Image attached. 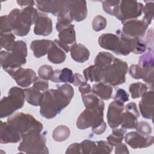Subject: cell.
<instances>
[{
	"label": "cell",
	"mask_w": 154,
	"mask_h": 154,
	"mask_svg": "<svg viewBox=\"0 0 154 154\" xmlns=\"http://www.w3.org/2000/svg\"><path fill=\"white\" fill-rule=\"evenodd\" d=\"M81 97L85 108H92L105 106L103 100L92 91L85 94H81Z\"/></svg>",
	"instance_id": "4dcf8cb0"
},
{
	"label": "cell",
	"mask_w": 154,
	"mask_h": 154,
	"mask_svg": "<svg viewBox=\"0 0 154 154\" xmlns=\"http://www.w3.org/2000/svg\"><path fill=\"white\" fill-rule=\"evenodd\" d=\"M126 111L123 112L121 127L127 129H135L138 123L137 119L140 117V113L137 105L134 102L128 103L125 107Z\"/></svg>",
	"instance_id": "ffe728a7"
},
{
	"label": "cell",
	"mask_w": 154,
	"mask_h": 154,
	"mask_svg": "<svg viewBox=\"0 0 154 154\" xmlns=\"http://www.w3.org/2000/svg\"><path fill=\"white\" fill-rule=\"evenodd\" d=\"M122 28V32L132 38L141 39L146 34L148 25L142 20L131 19L125 22Z\"/></svg>",
	"instance_id": "4fadbf2b"
},
{
	"label": "cell",
	"mask_w": 154,
	"mask_h": 154,
	"mask_svg": "<svg viewBox=\"0 0 154 154\" xmlns=\"http://www.w3.org/2000/svg\"><path fill=\"white\" fill-rule=\"evenodd\" d=\"M91 91L101 99L108 100L112 97V87L108 83L99 82L93 85Z\"/></svg>",
	"instance_id": "4316f807"
},
{
	"label": "cell",
	"mask_w": 154,
	"mask_h": 154,
	"mask_svg": "<svg viewBox=\"0 0 154 154\" xmlns=\"http://www.w3.org/2000/svg\"><path fill=\"white\" fill-rule=\"evenodd\" d=\"M116 34L120 38L122 47L126 55H129L131 52L135 54H141L146 52L147 46L143 40L130 37L124 34L119 29L116 31Z\"/></svg>",
	"instance_id": "8fae6325"
},
{
	"label": "cell",
	"mask_w": 154,
	"mask_h": 154,
	"mask_svg": "<svg viewBox=\"0 0 154 154\" xmlns=\"http://www.w3.org/2000/svg\"><path fill=\"white\" fill-rule=\"evenodd\" d=\"M73 77H74V80H73V84L75 86H79L82 84H83L85 82H87L85 80V78L80 73H76L73 74Z\"/></svg>",
	"instance_id": "f907efd6"
},
{
	"label": "cell",
	"mask_w": 154,
	"mask_h": 154,
	"mask_svg": "<svg viewBox=\"0 0 154 154\" xmlns=\"http://www.w3.org/2000/svg\"><path fill=\"white\" fill-rule=\"evenodd\" d=\"M7 122L11 125L21 135L34 128L43 127L42 123L31 114L22 112L9 117Z\"/></svg>",
	"instance_id": "9c48e42d"
},
{
	"label": "cell",
	"mask_w": 154,
	"mask_h": 154,
	"mask_svg": "<svg viewBox=\"0 0 154 154\" xmlns=\"http://www.w3.org/2000/svg\"><path fill=\"white\" fill-rule=\"evenodd\" d=\"M58 42V40H54V43L48 52V60L54 64L63 63L66 58V54Z\"/></svg>",
	"instance_id": "d4e9b609"
},
{
	"label": "cell",
	"mask_w": 154,
	"mask_h": 154,
	"mask_svg": "<svg viewBox=\"0 0 154 154\" xmlns=\"http://www.w3.org/2000/svg\"><path fill=\"white\" fill-rule=\"evenodd\" d=\"M104 108L105 106L85 108L77 119V128L79 129H85L91 127L94 134H103L106 129V124L103 120Z\"/></svg>",
	"instance_id": "3957f363"
},
{
	"label": "cell",
	"mask_w": 154,
	"mask_h": 154,
	"mask_svg": "<svg viewBox=\"0 0 154 154\" xmlns=\"http://www.w3.org/2000/svg\"><path fill=\"white\" fill-rule=\"evenodd\" d=\"M69 51L72 58L77 63H83L90 57L89 50L83 45L75 43L70 46Z\"/></svg>",
	"instance_id": "484cf974"
},
{
	"label": "cell",
	"mask_w": 154,
	"mask_h": 154,
	"mask_svg": "<svg viewBox=\"0 0 154 154\" xmlns=\"http://www.w3.org/2000/svg\"><path fill=\"white\" fill-rule=\"evenodd\" d=\"M53 43L54 41L50 40H35L31 42L30 49L32 51L34 57L37 58H39L46 54H48Z\"/></svg>",
	"instance_id": "cb8c5ba5"
},
{
	"label": "cell",
	"mask_w": 154,
	"mask_h": 154,
	"mask_svg": "<svg viewBox=\"0 0 154 154\" xmlns=\"http://www.w3.org/2000/svg\"><path fill=\"white\" fill-rule=\"evenodd\" d=\"M15 36L12 32H0L1 48L7 51H11L15 43Z\"/></svg>",
	"instance_id": "e575fe53"
},
{
	"label": "cell",
	"mask_w": 154,
	"mask_h": 154,
	"mask_svg": "<svg viewBox=\"0 0 154 154\" xmlns=\"http://www.w3.org/2000/svg\"><path fill=\"white\" fill-rule=\"evenodd\" d=\"M144 6H143V12L144 16L142 20L145 22L148 26L150 24L153 17V1H147Z\"/></svg>",
	"instance_id": "f35d334b"
},
{
	"label": "cell",
	"mask_w": 154,
	"mask_h": 154,
	"mask_svg": "<svg viewBox=\"0 0 154 154\" xmlns=\"http://www.w3.org/2000/svg\"><path fill=\"white\" fill-rule=\"evenodd\" d=\"M17 3L21 7H33L35 4L34 1H17Z\"/></svg>",
	"instance_id": "db71d44e"
},
{
	"label": "cell",
	"mask_w": 154,
	"mask_h": 154,
	"mask_svg": "<svg viewBox=\"0 0 154 154\" xmlns=\"http://www.w3.org/2000/svg\"><path fill=\"white\" fill-rule=\"evenodd\" d=\"M80 145L81 149V153L84 154L93 153L96 146V142L89 140H85L82 141L80 143Z\"/></svg>",
	"instance_id": "ee69618b"
},
{
	"label": "cell",
	"mask_w": 154,
	"mask_h": 154,
	"mask_svg": "<svg viewBox=\"0 0 154 154\" xmlns=\"http://www.w3.org/2000/svg\"><path fill=\"white\" fill-rule=\"evenodd\" d=\"M153 91H146L139 102V108L142 117L147 119H152L153 112Z\"/></svg>",
	"instance_id": "603a6c76"
},
{
	"label": "cell",
	"mask_w": 154,
	"mask_h": 154,
	"mask_svg": "<svg viewBox=\"0 0 154 154\" xmlns=\"http://www.w3.org/2000/svg\"><path fill=\"white\" fill-rule=\"evenodd\" d=\"M126 133V129L123 128H113L112 134L107 137V141L112 146H116L122 143L125 135Z\"/></svg>",
	"instance_id": "d6a6232c"
},
{
	"label": "cell",
	"mask_w": 154,
	"mask_h": 154,
	"mask_svg": "<svg viewBox=\"0 0 154 154\" xmlns=\"http://www.w3.org/2000/svg\"><path fill=\"white\" fill-rule=\"evenodd\" d=\"M107 24L106 18L101 15L95 16L92 21V27L94 31L98 32L104 29Z\"/></svg>",
	"instance_id": "b9f144b4"
},
{
	"label": "cell",
	"mask_w": 154,
	"mask_h": 154,
	"mask_svg": "<svg viewBox=\"0 0 154 154\" xmlns=\"http://www.w3.org/2000/svg\"><path fill=\"white\" fill-rule=\"evenodd\" d=\"M32 87L44 93L48 90L49 83L46 80L37 77L33 83Z\"/></svg>",
	"instance_id": "f6af8a7d"
},
{
	"label": "cell",
	"mask_w": 154,
	"mask_h": 154,
	"mask_svg": "<svg viewBox=\"0 0 154 154\" xmlns=\"http://www.w3.org/2000/svg\"><path fill=\"white\" fill-rule=\"evenodd\" d=\"M68 14L72 21L81 22L87 16V2L85 1H66Z\"/></svg>",
	"instance_id": "ac0fdd59"
},
{
	"label": "cell",
	"mask_w": 154,
	"mask_h": 154,
	"mask_svg": "<svg viewBox=\"0 0 154 154\" xmlns=\"http://www.w3.org/2000/svg\"><path fill=\"white\" fill-rule=\"evenodd\" d=\"M52 32V22L46 14L40 13L34 23V33L37 35L48 36Z\"/></svg>",
	"instance_id": "7402d4cb"
},
{
	"label": "cell",
	"mask_w": 154,
	"mask_h": 154,
	"mask_svg": "<svg viewBox=\"0 0 154 154\" xmlns=\"http://www.w3.org/2000/svg\"><path fill=\"white\" fill-rule=\"evenodd\" d=\"M138 64H140L141 67L154 66V55L153 48H147V51L140 57L138 60Z\"/></svg>",
	"instance_id": "8d00e7d4"
},
{
	"label": "cell",
	"mask_w": 154,
	"mask_h": 154,
	"mask_svg": "<svg viewBox=\"0 0 154 154\" xmlns=\"http://www.w3.org/2000/svg\"><path fill=\"white\" fill-rule=\"evenodd\" d=\"M22 140L21 134L10 123L1 121L0 143H16Z\"/></svg>",
	"instance_id": "44dd1931"
},
{
	"label": "cell",
	"mask_w": 154,
	"mask_h": 154,
	"mask_svg": "<svg viewBox=\"0 0 154 154\" xmlns=\"http://www.w3.org/2000/svg\"><path fill=\"white\" fill-rule=\"evenodd\" d=\"M128 66L126 61L115 58L112 63L104 69L103 81L112 86L123 84L126 81Z\"/></svg>",
	"instance_id": "52a82bcc"
},
{
	"label": "cell",
	"mask_w": 154,
	"mask_h": 154,
	"mask_svg": "<svg viewBox=\"0 0 154 154\" xmlns=\"http://www.w3.org/2000/svg\"><path fill=\"white\" fill-rule=\"evenodd\" d=\"M148 87L143 82H135L131 84L129 87V91L132 99H137L141 97L146 91Z\"/></svg>",
	"instance_id": "d590c367"
},
{
	"label": "cell",
	"mask_w": 154,
	"mask_h": 154,
	"mask_svg": "<svg viewBox=\"0 0 154 154\" xmlns=\"http://www.w3.org/2000/svg\"><path fill=\"white\" fill-rule=\"evenodd\" d=\"M125 107L124 103L116 100L109 104L107 112V122L112 129L118 128L120 125Z\"/></svg>",
	"instance_id": "5bb4252c"
},
{
	"label": "cell",
	"mask_w": 154,
	"mask_h": 154,
	"mask_svg": "<svg viewBox=\"0 0 154 154\" xmlns=\"http://www.w3.org/2000/svg\"><path fill=\"white\" fill-rule=\"evenodd\" d=\"M115 153L116 154H121V153H129L126 145L124 143H120L119 144L115 146Z\"/></svg>",
	"instance_id": "816d5d0a"
},
{
	"label": "cell",
	"mask_w": 154,
	"mask_h": 154,
	"mask_svg": "<svg viewBox=\"0 0 154 154\" xmlns=\"http://www.w3.org/2000/svg\"><path fill=\"white\" fill-rule=\"evenodd\" d=\"M129 94L123 89L120 88L117 90V92L114 97V100L125 103L129 100Z\"/></svg>",
	"instance_id": "bcb514c9"
},
{
	"label": "cell",
	"mask_w": 154,
	"mask_h": 154,
	"mask_svg": "<svg viewBox=\"0 0 154 154\" xmlns=\"http://www.w3.org/2000/svg\"><path fill=\"white\" fill-rule=\"evenodd\" d=\"M96 146L93 153H110L113 149V146H111L108 141H99L96 142Z\"/></svg>",
	"instance_id": "60d3db41"
},
{
	"label": "cell",
	"mask_w": 154,
	"mask_h": 154,
	"mask_svg": "<svg viewBox=\"0 0 154 154\" xmlns=\"http://www.w3.org/2000/svg\"><path fill=\"white\" fill-rule=\"evenodd\" d=\"M135 129L136 132L144 137L149 136L152 132V128L151 126L149 123L145 121H140L139 122H138Z\"/></svg>",
	"instance_id": "7bdbcfd3"
},
{
	"label": "cell",
	"mask_w": 154,
	"mask_h": 154,
	"mask_svg": "<svg viewBox=\"0 0 154 154\" xmlns=\"http://www.w3.org/2000/svg\"><path fill=\"white\" fill-rule=\"evenodd\" d=\"M25 100V90L17 87H11L7 96L2 98L0 104V117L5 118L11 116L14 111L20 109Z\"/></svg>",
	"instance_id": "8992f818"
},
{
	"label": "cell",
	"mask_w": 154,
	"mask_h": 154,
	"mask_svg": "<svg viewBox=\"0 0 154 154\" xmlns=\"http://www.w3.org/2000/svg\"><path fill=\"white\" fill-rule=\"evenodd\" d=\"M74 80L73 72L71 69L65 67L61 70L57 69L54 70V74L51 79V81L55 83L64 82L73 84Z\"/></svg>",
	"instance_id": "f1b7e54d"
},
{
	"label": "cell",
	"mask_w": 154,
	"mask_h": 154,
	"mask_svg": "<svg viewBox=\"0 0 154 154\" xmlns=\"http://www.w3.org/2000/svg\"><path fill=\"white\" fill-rule=\"evenodd\" d=\"M74 96V89L69 84L58 86L43 93L40 104V114L47 119L54 118L66 108Z\"/></svg>",
	"instance_id": "6da1fadb"
},
{
	"label": "cell",
	"mask_w": 154,
	"mask_h": 154,
	"mask_svg": "<svg viewBox=\"0 0 154 154\" xmlns=\"http://www.w3.org/2000/svg\"><path fill=\"white\" fill-rule=\"evenodd\" d=\"M42 130L43 127H38L22 134L18 150L29 154L49 153L48 148L46 146V137L44 134H41Z\"/></svg>",
	"instance_id": "277c9868"
},
{
	"label": "cell",
	"mask_w": 154,
	"mask_h": 154,
	"mask_svg": "<svg viewBox=\"0 0 154 154\" xmlns=\"http://www.w3.org/2000/svg\"><path fill=\"white\" fill-rule=\"evenodd\" d=\"M25 100L28 103L35 106H40L43 92L32 87L26 88L25 90Z\"/></svg>",
	"instance_id": "f546056e"
},
{
	"label": "cell",
	"mask_w": 154,
	"mask_h": 154,
	"mask_svg": "<svg viewBox=\"0 0 154 154\" xmlns=\"http://www.w3.org/2000/svg\"><path fill=\"white\" fill-rule=\"evenodd\" d=\"M154 66L141 67L140 64H132L129 69L131 76L135 79H142L153 90Z\"/></svg>",
	"instance_id": "2e32d148"
},
{
	"label": "cell",
	"mask_w": 154,
	"mask_h": 154,
	"mask_svg": "<svg viewBox=\"0 0 154 154\" xmlns=\"http://www.w3.org/2000/svg\"><path fill=\"white\" fill-rule=\"evenodd\" d=\"M39 12L33 7H27L20 10L13 9L7 15L8 25L14 34L23 37L26 35L31 26L34 24Z\"/></svg>",
	"instance_id": "7a4b0ae2"
},
{
	"label": "cell",
	"mask_w": 154,
	"mask_h": 154,
	"mask_svg": "<svg viewBox=\"0 0 154 154\" xmlns=\"http://www.w3.org/2000/svg\"><path fill=\"white\" fill-rule=\"evenodd\" d=\"M79 91L81 93V94H85L91 92V88L90 85L85 82L79 85Z\"/></svg>",
	"instance_id": "f5cc1de1"
},
{
	"label": "cell",
	"mask_w": 154,
	"mask_h": 154,
	"mask_svg": "<svg viewBox=\"0 0 154 154\" xmlns=\"http://www.w3.org/2000/svg\"><path fill=\"white\" fill-rule=\"evenodd\" d=\"M114 58V56L109 52H100L94 59V65L105 69L112 63Z\"/></svg>",
	"instance_id": "1f68e13d"
},
{
	"label": "cell",
	"mask_w": 154,
	"mask_h": 154,
	"mask_svg": "<svg viewBox=\"0 0 154 154\" xmlns=\"http://www.w3.org/2000/svg\"><path fill=\"white\" fill-rule=\"evenodd\" d=\"M84 77L87 81L100 82L103 78L104 69H101L96 65H91L85 69L83 71Z\"/></svg>",
	"instance_id": "83f0119b"
},
{
	"label": "cell",
	"mask_w": 154,
	"mask_h": 154,
	"mask_svg": "<svg viewBox=\"0 0 154 154\" xmlns=\"http://www.w3.org/2000/svg\"><path fill=\"white\" fill-rule=\"evenodd\" d=\"M99 46L106 50H109L118 55L126 56L120 38L117 34L112 33H104L101 34L98 38Z\"/></svg>",
	"instance_id": "7c38bea8"
},
{
	"label": "cell",
	"mask_w": 154,
	"mask_h": 154,
	"mask_svg": "<svg viewBox=\"0 0 154 154\" xmlns=\"http://www.w3.org/2000/svg\"><path fill=\"white\" fill-rule=\"evenodd\" d=\"M103 11L109 15L115 16L117 14L120 1H101Z\"/></svg>",
	"instance_id": "74e56055"
},
{
	"label": "cell",
	"mask_w": 154,
	"mask_h": 154,
	"mask_svg": "<svg viewBox=\"0 0 154 154\" xmlns=\"http://www.w3.org/2000/svg\"><path fill=\"white\" fill-rule=\"evenodd\" d=\"M70 135V129L65 125H59L52 132V137L55 141L61 142L66 140Z\"/></svg>",
	"instance_id": "836d02e7"
},
{
	"label": "cell",
	"mask_w": 154,
	"mask_h": 154,
	"mask_svg": "<svg viewBox=\"0 0 154 154\" xmlns=\"http://www.w3.org/2000/svg\"><path fill=\"white\" fill-rule=\"evenodd\" d=\"M124 138L126 143L134 149L148 147L151 146L154 142V137L153 136L144 137L137 132L134 131L126 134Z\"/></svg>",
	"instance_id": "d6986e66"
},
{
	"label": "cell",
	"mask_w": 154,
	"mask_h": 154,
	"mask_svg": "<svg viewBox=\"0 0 154 154\" xmlns=\"http://www.w3.org/2000/svg\"><path fill=\"white\" fill-rule=\"evenodd\" d=\"M143 4L138 1H120L116 17L123 23L125 22L140 17L143 13Z\"/></svg>",
	"instance_id": "30bf717a"
},
{
	"label": "cell",
	"mask_w": 154,
	"mask_h": 154,
	"mask_svg": "<svg viewBox=\"0 0 154 154\" xmlns=\"http://www.w3.org/2000/svg\"><path fill=\"white\" fill-rule=\"evenodd\" d=\"M27 46L22 40L16 41L11 51H1V65L6 72L13 71L26 63Z\"/></svg>",
	"instance_id": "5b68a950"
},
{
	"label": "cell",
	"mask_w": 154,
	"mask_h": 154,
	"mask_svg": "<svg viewBox=\"0 0 154 154\" xmlns=\"http://www.w3.org/2000/svg\"><path fill=\"white\" fill-rule=\"evenodd\" d=\"M35 5L42 12L61 16L66 8V1H35Z\"/></svg>",
	"instance_id": "e0dca14e"
},
{
	"label": "cell",
	"mask_w": 154,
	"mask_h": 154,
	"mask_svg": "<svg viewBox=\"0 0 154 154\" xmlns=\"http://www.w3.org/2000/svg\"><path fill=\"white\" fill-rule=\"evenodd\" d=\"M66 153H82L80 143H74L71 144L67 147Z\"/></svg>",
	"instance_id": "c3c4849f"
},
{
	"label": "cell",
	"mask_w": 154,
	"mask_h": 154,
	"mask_svg": "<svg viewBox=\"0 0 154 154\" xmlns=\"http://www.w3.org/2000/svg\"><path fill=\"white\" fill-rule=\"evenodd\" d=\"M147 46H149V47L153 48V28H150L147 32V35L146 36V39L144 40Z\"/></svg>",
	"instance_id": "681fc988"
},
{
	"label": "cell",
	"mask_w": 154,
	"mask_h": 154,
	"mask_svg": "<svg viewBox=\"0 0 154 154\" xmlns=\"http://www.w3.org/2000/svg\"><path fill=\"white\" fill-rule=\"evenodd\" d=\"M17 84L22 87H28L34 83L37 78L35 72L31 69L19 67L8 73Z\"/></svg>",
	"instance_id": "9a60e30c"
},
{
	"label": "cell",
	"mask_w": 154,
	"mask_h": 154,
	"mask_svg": "<svg viewBox=\"0 0 154 154\" xmlns=\"http://www.w3.org/2000/svg\"><path fill=\"white\" fill-rule=\"evenodd\" d=\"M54 74V70L50 65L44 64L41 66L38 69L39 78L45 80H51Z\"/></svg>",
	"instance_id": "ab89813d"
},
{
	"label": "cell",
	"mask_w": 154,
	"mask_h": 154,
	"mask_svg": "<svg viewBox=\"0 0 154 154\" xmlns=\"http://www.w3.org/2000/svg\"><path fill=\"white\" fill-rule=\"evenodd\" d=\"M11 32L7 21V15L2 16L0 18V32Z\"/></svg>",
	"instance_id": "7dc6e473"
},
{
	"label": "cell",
	"mask_w": 154,
	"mask_h": 154,
	"mask_svg": "<svg viewBox=\"0 0 154 154\" xmlns=\"http://www.w3.org/2000/svg\"><path fill=\"white\" fill-rule=\"evenodd\" d=\"M73 21L67 17H57L56 29L59 32L58 42L62 48L67 53L70 47L76 43V32Z\"/></svg>",
	"instance_id": "ba28073f"
}]
</instances>
